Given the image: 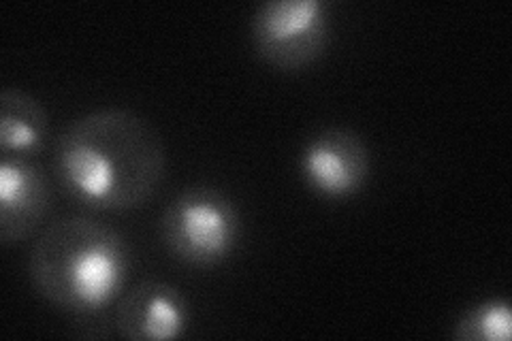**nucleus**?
Instances as JSON below:
<instances>
[{
	"label": "nucleus",
	"mask_w": 512,
	"mask_h": 341,
	"mask_svg": "<svg viewBox=\"0 0 512 341\" xmlns=\"http://www.w3.org/2000/svg\"><path fill=\"white\" fill-rule=\"evenodd\" d=\"M52 190L43 169L30 156L3 154L0 160V241H24L50 211Z\"/></svg>",
	"instance_id": "nucleus-7"
},
{
	"label": "nucleus",
	"mask_w": 512,
	"mask_h": 341,
	"mask_svg": "<svg viewBox=\"0 0 512 341\" xmlns=\"http://www.w3.org/2000/svg\"><path fill=\"white\" fill-rule=\"evenodd\" d=\"M512 337V307L508 299H485L463 312L455 327L453 339L459 341H508Z\"/></svg>",
	"instance_id": "nucleus-9"
},
{
	"label": "nucleus",
	"mask_w": 512,
	"mask_h": 341,
	"mask_svg": "<svg viewBox=\"0 0 512 341\" xmlns=\"http://www.w3.org/2000/svg\"><path fill=\"white\" fill-rule=\"evenodd\" d=\"M50 131L45 107L18 88L0 92V148L5 154L32 156L43 150Z\"/></svg>",
	"instance_id": "nucleus-8"
},
{
	"label": "nucleus",
	"mask_w": 512,
	"mask_h": 341,
	"mask_svg": "<svg viewBox=\"0 0 512 341\" xmlns=\"http://www.w3.org/2000/svg\"><path fill=\"white\" fill-rule=\"evenodd\" d=\"M188 327L190 303L169 282H139L118 303L116 329L128 341L182 339Z\"/></svg>",
	"instance_id": "nucleus-6"
},
{
	"label": "nucleus",
	"mask_w": 512,
	"mask_h": 341,
	"mask_svg": "<svg viewBox=\"0 0 512 341\" xmlns=\"http://www.w3.org/2000/svg\"><path fill=\"white\" fill-rule=\"evenodd\" d=\"M30 280L43 299L73 316H99L114 305L131 273V248L114 226L64 216L30 250Z\"/></svg>",
	"instance_id": "nucleus-2"
},
{
	"label": "nucleus",
	"mask_w": 512,
	"mask_h": 341,
	"mask_svg": "<svg viewBox=\"0 0 512 341\" xmlns=\"http://www.w3.org/2000/svg\"><path fill=\"white\" fill-rule=\"evenodd\" d=\"M167 154L156 128L133 109L103 107L71 122L54 145L64 192L96 211L146 205L165 180Z\"/></svg>",
	"instance_id": "nucleus-1"
},
{
	"label": "nucleus",
	"mask_w": 512,
	"mask_h": 341,
	"mask_svg": "<svg viewBox=\"0 0 512 341\" xmlns=\"http://www.w3.org/2000/svg\"><path fill=\"white\" fill-rule=\"evenodd\" d=\"M299 171L303 184L316 197L346 201L357 197L367 186L372 156L359 133L342 126H329L303 145Z\"/></svg>",
	"instance_id": "nucleus-5"
},
{
	"label": "nucleus",
	"mask_w": 512,
	"mask_h": 341,
	"mask_svg": "<svg viewBox=\"0 0 512 341\" xmlns=\"http://www.w3.org/2000/svg\"><path fill=\"white\" fill-rule=\"evenodd\" d=\"M242 214L227 192L214 186L184 190L160 218L165 248L190 267H218L242 239Z\"/></svg>",
	"instance_id": "nucleus-3"
},
{
	"label": "nucleus",
	"mask_w": 512,
	"mask_h": 341,
	"mask_svg": "<svg viewBox=\"0 0 512 341\" xmlns=\"http://www.w3.org/2000/svg\"><path fill=\"white\" fill-rule=\"evenodd\" d=\"M256 56L278 71L295 73L323 58L331 41V7L323 0H269L252 15Z\"/></svg>",
	"instance_id": "nucleus-4"
}]
</instances>
